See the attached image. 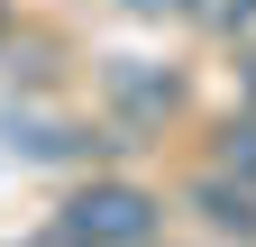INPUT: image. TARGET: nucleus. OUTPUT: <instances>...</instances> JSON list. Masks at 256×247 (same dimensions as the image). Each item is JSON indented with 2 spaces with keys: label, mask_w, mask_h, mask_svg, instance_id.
Returning <instances> with one entry per match:
<instances>
[{
  "label": "nucleus",
  "mask_w": 256,
  "mask_h": 247,
  "mask_svg": "<svg viewBox=\"0 0 256 247\" xmlns=\"http://www.w3.org/2000/svg\"><path fill=\"white\" fill-rule=\"evenodd\" d=\"M64 229L92 238V247H146L156 238V202L138 192V183H92V192L64 202Z\"/></svg>",
  "instance_id": "nucleus-1"
},
{
  "label": "nucleus",
  "mask_w": 256,
  "mask_h": 247,
  "mask_svg": "<svg viewBox=\"0 0 256 247\" xmlns=\"http://www.w3.org/2000/svg\"><path fill=\"white\" fill-rule=\"evenodd\" d=\"M202 210H210L220 229H256V202H247V183H238V192H229V183H202Z\"/></svg>",
  "instance_id": "nucleus-2"
},
{
  "label": "nucleus",
  "mask_w": 256,
  "mask_h": 247,
  "mask_svg": "<svg viewBox=\"0 0 256 247\" xmlns=\"http://www.w3.org/2000/svg\"><path fill=\"white\" fill-rule=\"evenodd\" d=\"M220 165H229L238 183H256V110H247V119H229V138H220Z\"/></svg>",
  "instance_id": "nucleus-3"
},
{
  "label": "nucleus",
  "mask_w": 256,
  "mask_h": 247,
  "mask_svg": "<svg viewBox=\"0 0 256 247\" xmlns=\"http://www.w3.org/2000/svg\"><path fill=\"white\" fill-rule=\"evenodd\" d=\"M183 10L202 18V28H247V18H256V0H183Z\"/></svg>",
  "instance_id": "nucleus-4"
},
{
  "label": "nucleus",
  "mask_w": 256,
  "mask_h": 247,
  "mask_svg": "<svg viewBox=\"0 0 256 247\" xmlns=\"http://www.w3.org/2000/svg\"><path fill=\"white\" fill-rule=\"evenodd\" d=\"M28 247H92V238H74V229H64V220H55L46 238H28Z\"/></svg>",
  "instance_id": "nucleus-5"
},
{
  "label": "nucleus",
  "mask_w": 256,
  "mask_h": 247,
  "mask_svg": "<svg viewBox=\"0 0 256 247\" xmlns=\"http://www.w3.org/2000/svg\"><path fill=\"white\" fill-rule=\"evenodd\" d=\"M247 110H256V55H247Z\"/></svg>",
  "instance_id": "nucleus-6"
},
{
  "label": "nucleus",
  "mask_w": 256,
  "mask_h": 247,
  "mask_svg": "<svg viewBox=\"0 0 256 247\" xmlns=\"http://www.w3.org/2000/svg\"><path fill=\"white\" fill-rule=\"evenodd\" d=\"M0 37H10V0H0Z\"/></svg>",
  "instance_id": "nucleus-7"
}]
</instances>
